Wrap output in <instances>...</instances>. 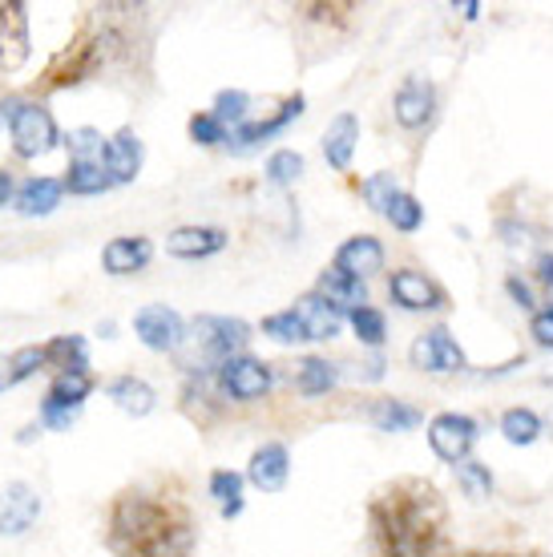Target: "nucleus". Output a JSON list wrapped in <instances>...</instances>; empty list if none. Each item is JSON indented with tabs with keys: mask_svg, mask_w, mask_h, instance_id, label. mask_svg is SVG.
Segmentation results:
<instances>
[{
	"mask_svg": "<svg viewBox=\"0 0 553 557\" xmlns=\"http://www.w3.org/2000/svg\"><path fill=\"white\" fill-rule=\"evenodd\" d=\"M101 542L110 557H194L198 513L174 481H134L106 505Z\"/></svg>",
	"mask_w": 553,
	"mask_h": 557,
	"instance_id": "obj_1",
	"label": "nucleus"
},
{
	"mask_svg": "<svg viewBox=\"0 0 553 557\" xmlns=\"http://www.w3.org/2000/svg\"><path fill=\"white\" fill-rule=\"evenodd\" d=\"M368 557H457L448 502L429 476H392L372 488Z\"/></svg>",
	"mask_w": 553,
	"mask_h": 557,
	"instance_id": "obj_2",
	"label": "nucleus"
},
{
	"mask_svg": "<svg viewBox=\"0 0 553 557\" xmlns=\"http://www.w3.org/2000/svg\"><path fill=\"white\" fill-rule=\"evenodd\" d=\"M146 9L134 4H94L77 16V28L61 53L37 77V94H57L101 77L106 70H130L134 53L146 49Z\"/></svg>",
	"mask_w": 553,
	"mask_h": 557,
	"instance_id": "obj_3",
	"label": "nucleus"
},
{
	"mask_svg": "<svg viewBox=\"0 0 553 557\" xmlns=\"http://www.w3.org/2000/svg\"><path fill=\"white\" fill-rule=\"evenodd\" d=\"M9 138H13V153L16 158H41L61 141L57 134L53 113L45 110L41 101H9Z\"/></svg>",
	"mask_w": 553,
	"mask_h": 557,
	"instance_id": "obj_4",
	"label": "nucleus"
},
{
	"mask_svg": "<svg viewBox=\"0 0 553 557\" xmlns=\"http://www.w3.org/2000/svg\"><path fill=\"white\" fill-rule=\"evenodd\" d=\"M429 445L432 453L444 460V465H465L477 445V420L465 417V412H441V417L429 420Z\"/></svg>",
	"mask_w": 553,
	"mask_h": 557,
	"instance_id": "obj_5",
	"label": "nucleus"
},
{
	"mask_svg": "<svg viewBox=\"0 0 553 557\" xmlns=\"http://www.w3.org/2000/svg\"><path fill=\"white\" fill-rule=\"evenodd\" d=\"M388 295L392 304H401L404 311H444L448 307V292L441 283L416 267H401L388 275Z\"/></svg>",
	"mask_w": 553,
	"mask_h": 557,
	"instance_id": "obj_6",
	"label": "nucleus"
},
{
	"mask_svg": "<svg viewBox=\"0 0 553 557\" xmlns=\"http://www.w3.org/2000/svg\"><path fill=\"white\" fill-rule=\"evenodd\" d=\"M194 335L210 360L226 363L231 356H243L250 339V327L243 320H226V315H198L194 320Z\"/></svg>",
	"mask_w": 553,
	"mask_h": 557,
	"instance_id": "obj_7",
	"label": "nucleus"
},
{
	"mask_svg": "<svg viewBox=\"0 0 553 557\" xmlns=\"http://www.w3.org/2000/svg\"><path fill=\"white\" fill-rule=\"evenodd\" d=\"M408 360L420 372H460V368H469L465 351L448 335V327H429L425 335H416V344L408 348Z\"/></svg>",
	"mask_w": 553,
	"mask_h": 557,
	"instance_id": "obj_8",
	"label": "nucleus"
},
{
	"mask_svg": "<svg viewBox=\"0 0 553 557\" xmlns=\"http://www.w3.org/2000/svg\"><path fill=\"white\" fill-rule=\"evenodd\" d=\"M219 384L231 400H259L271 388V363L255 360V356H231L226 363H219Z\"/></svg>",
	"mask_w": 553,
	"mask_h": 557,
	"instance_id": "obj_9",
	"label": "nucleus"
},
{
	"mask_svg": "<svg viewBox=\"0 0 553 557\" xmlns=\"http://www.w3.org/2000/svg\"><path fill=\"white\" fill-rule=\"evenodd\" d=\"M28 61V9L21 0H0V77Z\"/></svg>",
	"mask_w": 553,
	"mask_h": 557,
	"instance_id": "obj_10",
	"label": "nucleus"
},
{
	"mask_svg": "<svg viewBox=\"0 0 553 557\" xmlns=\"http://www.w3.org/2000/svg\"><path fill=\"white\" fill-rule=\"evenodd\" d=\"M134 332L150 351H174L182 344V335H186V323L167 304H150L134 315Z\"/></svg>",
	"mask_w": 553,
	"mask_h": 557,
	"instance_id": "obj_11",
	"label": "nucleus"
},
{
	"mask_svg": "<svg viewBox=\"0 0 553 557\" xmlns=\"http://www.w3.org/2000/svg\"><path fill=\"white\" fill-rule=\"evenodd\" d=\"M437 113V89L429 77H408L392 98V117L401 129H425Z\"/></svg>",
	"mask_w": 553,
	"mask_h": 557,
	"instance_id": "obj_12",
	"label": "nucleus"
},
{
	"mask_svg": "<svg viewBox=\"0 0 553 557\" xmlns=\"http://www.w3.org/2000/svg\"><path fill=\"white\" fill-rule=\"evenodd\" d=\"M41 513V497L25 485V481H13V485L0 493V533L4 537H16L25 533Z\"/></svg>",
	"mask_w": 553,
	"mask_h": 557,
	"instance_id": "obj_13",
	"label": "nucleus"
},
{
	"mask_svg": "<svg viewBox=\"0 0 553 557\" xmlns=\"http://www.w3.org/2000/svg\"><path fill=\"white\" fill-rule=\"evenodd\" d=\"M291 476V457H287V445H279V441H267V445L255 448V457L247 465V481L255 488H263V493H279V488L287 485Z\"/></svg>",
	"mask_w": 553,
	"mask_h": 557,
	"instance_id": "obj_14",
	"label": "nucleus"
},
{
	"mask_svg": "<svg viewBox=\"0 0 553 557\" xmlns=\"http://www.w3.org/2000/svg\"><path fill=\"white\" fill-rule=\"evenodd\" d=\"M332 267L347 271L352 278H368V275H376V271H384V247H380L376 235H352L344 247L335 251Z\"/></svg>",
	"mask_w": 553,
	"mask_h": 557,
	"instance_id": "obj_15",
	"label": "nucleus"
},
{
	"mask_svg": "<svg viewBox=\"0 0 553 557\" xmlns=\"http://www.w3.org/2000/svg\"><path fill=\"white\" fill-rule=\"evenodd\" d=\"M150 259H153V247H150V238H142V235L110 238L106 251H101V267H106L110 275H138V271H146Z\"/></svg>",
	"mask_w": 553,
	"mask_h": 557,
	"instance_id": "obj_16",
	"label": "nucleus"
},
{
	"mask_svg": "<svg viewBox=\"0 0 553 557\" xmlns=\"http://www.w3.org/2000/svg\"><path fill=\"white\" fill-rule=\"evenodd\" d=\"M299 113H304V94H291V98L279 106V113H271V117H263V122H247L243 129H235V134H231V146H235V150H250V146H259V141L283 134Z\"/></svg>",
	"mask_w": 553,
	"mask_h": 557,
	"instance_id": "obj_17",
	"label": "nucleus"
},
{
	"mask_svg": "<svg viewBox=\"0 0 553 557\" xmlns=\"http://www.w3.org/2000/svg\"><path fill=\"white\" fill-rule=\"evenodd\" d=\"M142 158H146V150H142L138 134H134L130 126L118 129V134L110 138V146H106V170H110L113 186H125V182L138 178Z\"/></svg>",
	"mask_w": 553,
	"mask_h": 557,
	"instance_id": "obj_18",
	"label": "nucleus"
},
{
	"mask_svg": "<svg viewBox=\"0 0 553 557\" xmlns=\"http://www.w3.org/2000/svg\"><path fill=\"white\" fill-rule=\"evenodd\" d=\"M226 247V231L222 226H179L167 238V251L174 259H210Z\"/></svg>",
	"mask_w": 553,
	"mask_h": 557,
	"instance_id": "obj_19",
	"label": "nucleus"
},
{
	"mask_svg": "<svg viewBox=\"0 0 553 557\" xmlns=\"http://www.w3.org/2000/svg\"><path fill=\"white\" fill-rule=\"evenodd\" d=\"M316 295H323L328 304H335L340 311L344 307H368V287H364V278H352L347 271H340V267H323L316 278Z\"/></svg>",
	"mask_w": 553,
	"mask_h": 557,
	"instance_id": "obj_20",
	"label": "nucleus"
},
{
	"mask_svg": "<svg viewBox=\"0 0 553 557\" xmlns=\"http://www.w3.org/2000/svg\"><path fill=\"white\" fill-rule=\"evenodd\" d=\"M295 315L304 320L307 327V339H335L340 335V323H344V311L335 304H328L323 295H304L299 304H295Z\"/></svg>",
	"mask_w": 553,
	"mask_h": 557,
	"instance_id": "obj_21",
	"label": "nucleus"
},
{
	"mask_svg": "<svg viewBox=\"0 0 553 557\" xmlns=\"http://www.w3.org/2000/svg\"><path fill=\"white\" fill-rule=\"evenodd\" d=\"M356 141H360V122H356V113H340L332 126L323 129V158H328V166L332 170L352 166Z\"/></svg>",
	"mask_w": 553,
	"mask_h": 557,
	"instance_id": "obj_22",
	"label": "nucleus"
},
{
	"mask_svg": "<svg viewBox=\"0 0 553 557\" xmlns=\"http://www.w3.org/2000/svg\"><path fill=\"white\" fill-rule=\"evenodd\" d=\"M61 195H65V182H57V178H28L25 186L16 190V210H21L25 219H37V214H49V210H57Z\"/></svg>",
	"mask_w": 553,
	"mask_h": 557,
	"instance_id": "obj_23",
	"label": "nucleus"
},
{
	"mask_svg": "<svg viewBox=\"0 0 553 557\" xmlns=\"http://www.w3.org/2000/svg\"><path fill=\"white\" fill-rule=\"evenodd\" d=\"M110 400L118 408H122L125 417H150L153 412V388L146 384V380H138V376H118V380H110Z\"/></svg>",
	"mask_w": 553,
	"mask_h": 557,
	"instance_id": "obj_24",
	"label": "nucleus"
},
{
	"mask_svg": "<svg viewBox=\"0 0 553 557\" xmlns=\"http://www.w3.org/2000/svg\"><path fill=\"white\" fill-rule=\"evenodd\" d=\"M89 392H94V376H89V372H57V380L49 384V392H45V400L77 412Z\"/></svg>",
	"mask_w": 553,
	"mask_h": 557,
	"instance_id": "obj_25",
	"label": "nucleus"
},
{
	"mask_svg": "<svg viewBox=\"0 0 553 557\" xmlns=\"http://www.w3.org/2000/svg\"><path fill=\"white\" fill-rule=\"evenodd\" d=\"M65 190L70 195H101V190H110L113 178L106 166H97V162H70V170H65Z\"/></svg>",
	"mask_w": 553,
	"mask_h": 557,
	"instance_id": "obj_26",
	"label": "nucleus"
},
{
	"mask_svg": "<svg viewBox=\"0 0 553 557\" xmlns=\"http://www.w3.org/2000/svg\"><path fill=\"white\" fill-rule=\"evenodd\" d=\"M45 363L57 372H85V339L82 335H57L45 344Z\"/></svg>",
	"mask_w": 553,
	"mask_h": 557,
	"instance_id": "obj_27",
	"label": "nucleus"
},
{
	"mask_svg": "<svg viewBox=\"0 0 553 557\" xmlns=\"http://www.w3.org/2000/svg\"><path fill=\"white\" fill-rule=\"evenodd\" d=\"M210 497L219 502V513L231 521V517L243 513V476L231 473V469H214L210 473Z\"/></svg>",
	"mask_w": 553,
	"mask_h": 557,
	"instance_id": "obj_28",
	"label": "nucleus"
},
{
	"mask_svg": "<svg viewBox=\"0 0 553 557\" xmlns=\"http://www.w3.org/2000/svg\"><path fill=\"white\" fill-rule=\"evenodd\" d=\"M501 432H505L509 445H533L541 436V417L533 408H509V412L501 417Z\"/></svg>",
	"mask_w": 553,
	"mask_h": 557,
	"instance_id": "obj_29",
	"label": "nucleus"
},
{
	"mask_svg": "<svg viewBox=\"0 0 553 557\" xmlns=\"http://www.w3.org/2000/svg\"><path fill=\"white\" fill-rule=\"evenodd\" d=\"M70 162H97V166H106V146L110 138H101L94 126H82V129H70Z\"/></svg>",
	"mask_w": 553,
	"mask_h": 557,
	"instance_id": "obj_30",
	"label": "nucleus"
},
{
	"mask_svg": "<svg viewBox=\"0 0 553 557\" xmlns=\"http://www.w3.org/2000/svg\"><path fill=\"white\" fill-rule=\"evenodd\" d=\"M335 372L328 360H319V356H311V360L299 363V372H295V388L304 392V396H319V392L335 388Z\"/></svg>",
	"mask_w": 553,
	"mask_h": 557,
	"instance_id": "obj_31",
	"label": "nucleus"
},
{
	"mask_svg": "<svg viewBox=\"0 0 553 557\" xmlns=\"http://www.w3.org/2000/svg\"><path fill=\"white\" fill-rule=\"evenodd\" d=\"M372 424L384 432H404V429H416V424H420V412L408 408L404 400H376Z\"/></svg>",
	"mask_w": 553,
	"mask_h": 557,
	"instance_id": "obj_32",
	"label": "nucleus"
},
{
	"mask_svg": "<svg viewBox=\"0 0 553 557\" xmlns=\"http://www.w3.org/2000/svg\"><path fill=\"white\" fill-rule=\"evenodd\" d=\"M214 122H219L222 129L226 126H247V113H250V98L243 94V89H222L219 98H214Z\"/></svg>",
	"mask_w": 553,
	"mask_h": 557,
	"instance_id": "obj_33",
	"label": "nucleus"
},
{
	"mask_svg": "<svg viewBox=\"0 0 553 557\" xmlns=\"http://www.w3.org/2000/svg\"><path fill=\"white\" fill-rule=\"evenodd\" d=\"M384 219L396 231H404V235H413V231H420V223H425V207L416 202L408 190H401V195L388 202V210H384Z\"/></svg>",
	"mask_w": 553,
	"mask_h": 557,
	"instance_id": "obj_34",
	"label": "nucleus"
},
{
	"mask_svg": "<svg viewBox=\"0 0 553 557\" xmlns=\"http://www.w3.org/2000/svg\"><path fill=\"white\" fill-rule=\"evenodd\" d=\"M352 332H356L360 344L380 348V344H384V335H388V323L376 307H356V311H352Z\"/></svg>",
	"mask_w": 553,
	"mask_h": 557,
	"instance_id": "obj_35",
	"label": "nucleus"
},
{
	"mask_svg": "<svg viewBox=\"0 0 553 557\" xmlns=\"http://www.w3.org/2000/svg\"><path fill=\"white\" fill-rule=\"evenodd\" d=\"M263 335H271V339H279V344H304L307 327H304V320L295 315V307H291V311H279V315H267Z\"/></svg>",
	"mask_w": 553,
	"mask_h": 557,
	"instance_id": "obj_36",
	"label": "nucleus"
},
{
	"mask_svg": "<svg viewBox=\"0 0 553 557\" xmlns=\"http://www.w3.org/2000/svg\"><path fill=\"white\" fill-rule=\"evenodd\" d=\"M457 481L472 502H484V497L493 493V476H489V469H484L481 460H465V465H457Z\"/></svg>",
	"mask_w": 553,
	"mask_h": 557,
	"instance_id": "obj_37",
	"label": "nucleus"
},
{
	"mask_svg": "<svg viewBox=\"0 0 553 557\" xmlns=\"http://www.w3.org/2000/svg\"><path fill=\"white\" fill-rule=\"evenodd\" d=\"M304 174V153L295 150H279L267 158V178L275 182V186H291V182Z\"/></svg>",
	"mask_w": 553,
	"mask_h": 557,
	"instance_id": "obj_38",
	"label": "nucleus"
},
{
	"mask_svg": "<svg viewBox=\"0 0 553 557\" xmlns=\"http://www.w3.org/2000/svg\"><path fill=\"white\" fill-rule=\"evenodd\" d=\"M360 195H364V202H368V207L380 210V214H384L388 202H392V198L401 195V190H396V178H392V174H384V170H380V174H372V178H368V182H360Z\"/></svg>",
	"mask_w": 553,
	"mask_h": 557,
	"instance_id": "obj_39",
	"label": "nucleus"
},
{
	"mask_svg": "<svg viewBox=\"0 0 553 557\" xmlns=\"http://www.w3.org/2000/svg\"><path fill=\"white\" fill-rule=\"evenodd\" d=\"M41 368H49L45 363V344L37 348V344H28V348L13 351L9 356V372H13V384H21V380H28L33 372H41Z\"/></svg>",
	"mask_w": 553,
	"mask_h": 557,
	"instance_id": "obj_40",
	"label": "nucleus"
},
{
	"mask_svg": "<svg viewBox=\"0 0 553 557\" xmlns=\"http://www.w3.org/2000/svg\"><path fill=\"white\" fill-rule=\"evenodd\" d=\"M186 129H191V138L198 141V146H219V141L226 138V129L214 122V113H194Z\"/></svg>",
	"mask_w": 553,
	"mask_h": 557,
	"instance_id": "obj_41",
	"label": "nucleus"
},
{
	"mask_svg": "<svg viewBox=\"0 0 553 557\" xmlns=\"http://www.w3.org/2000/svg\"><path fill=\"white\" fill-rule=\"evenodd\" d=\"M529 335L538 339L541 348H553V307L550 311H538V315L529 320Z\"/></svg>",
	"mask_w": 553,
	"mask_h": 557,
	"instance_id": "obj_42",
	"label": "nucleus"
},
{
	"mask_svg": "<svg viewBox=\"0 0 553 557\" xmlns=\"http://www.w3.org/2000/svg\"><path fill=\"white\" fill-rule=\"evenodd\" d=\"M460 557H545L538 549H469V554Z\"/></svg>",
	"mask_w": 553,
	"mask_h": 557,
	"instance_id": "obj_43",
	"label": "nucleus"
},
{
	"mask_svg": "<svg viewBox=\"0 0 553 557\" xmlns=\"http://www.w3.org/2000/svg\"><path fill=\"white\" fill-rule=\"evenodd\" d=\"M505 287H509V295H513V299H517L521 307H533V299H529V287L521 283V278H509Z\"/></svg>",
	"mask_w": 553,
	"mask_h": 557,
	"instance_id": "obj_44",
	"label": "nucleus"
},
{
	"mask_svg": "<svg viewBox=\"0 0 553 557\" xmlns=\"http://www.w3.org/2000/svg\"><path fill=\"white\" fill-rule=\"evenodd\" d=\"M538 278L553 287V255H541L538 259Z\"/></svg>",
	"mask_w": 553,
	"mask_h": 557,
	"instance_id": "obj_45",
	"label": "nucleus"
},
{
	"mask_svg": "<svg viewBox=\"0 0 553 557\" xmlns=\"http://www.w3.org/2000/svg\"><path fill=\"white\" fill-rule=\"evenodd\" d=\"M9 198H13V178H9L4 170H0V207H4Z\"/></svg>",
	"mask_w": 553,
	"mask_h": 557,
	"instance_id": "obj_46",
	"label": "nucleus"
},
{
	"mask_svg": "<svg viewBox=\"0 0 553 557\" xmlns=\"http://www.w3.org/2000/svg\"><path fill=\"white\" fill-rule=\"evenodd\" d=\"M9 384H13V372H9V360L0 356V392L9 388Z\"/></svg>",
	"mask_w": 553,
	"mask_h": 557,
	"instance_id": "obj_47",
	"label": "nucleus"
}]
</instances>
